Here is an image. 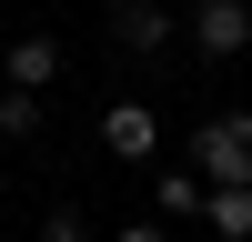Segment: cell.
Segmentation results:
<instances>
[{"instance_id":"6da1fadb","label":"cell","mask_w":252,"mask_h":242,"mask_svg":"<svg viewBox=\"0 0 252 242\" xmlns=\"http://www.w3.org/2000/svg\"><path fill=\"white\" fill-rule=\"evenodd\" d=\"M192 172L212 182V192H252V111H222L192 131Z\"/></svg>"},{"instance_id":"7a4b0ae2","label":"cell","mask_w":252,"mask_h":242,"mask_svg":"<svg viewBox=\"0 0 252 242\" xmlns=\"http://www.w3.org/2000/svg\"><path fill=\"white\" fill-rule=\"evenodd\" d=\"M101 151H111L121 172H141V161L161 151V121H152V101H111V111H101Z\"/></svg>"},{"instance_id":"3957f363","label":"cell","mask_w":252,"mask_h":242,"mask_svg":"<svg viewBox=\"0 0 252 242\" xmlns=\"http://www.w3.org/2000/svg\"><path fill=\"white\" fill-rule=\"evenodd\" d=\"M192 40H202V60L252 51V0H202V10H192Z\"/></svg>"},{"instance_id":"277c9868","label":"cell","mask_w":252,"mask_h":242,"mask_svg":"<svg viewBox=\"0 0 252 242\" xmlns=\"http://www.w3.org/2000/svg\"><path fill=\"white\" fill-rule=\"evenodd\" d=\"M111 40H121V51H141V60L172 51V10H161V0H111Z\"/></svg>"},{"instance_id":"5b68a950","label":"cell","mask_w":252,"mask_h":242,"mask_svg":"<svg viewBox=\"0 0 252 242\" xmlns=\"http://www.w3.org/2000/svg\"><path fill=\"white\" fill-rule=\"evenodd\" d=\"M0 81H10V91H51V81H61V40L51 30L10 40V51H0Z\"/></svg>"},{"instance_id":"8992f818","label":"cell","mask_w":252,"mask_h":242,"mask_svg":"<svg viewBox=\"0 0 252 242\" xmlns=\"http://www.w3.org/2000/svg\"><path fill=\"white\" fill-rule=\"evenodd\" d=\"M152 202H161V212H202V202H212V182H202V172H161Z\"/></svg>"},{"instance_id":"52a82bcc","label":"cell","mask_w":252,"mask_h":242,"mask_svg":"<svg viewBox=\"0 0 252 242\" xmlns=\"http://www.w3.org/2000/svg\"><path fill=\"white\" fill-rule=\"evenodd\" d=\"M40 131V91H10L0 81V141H31Z\"/></svg>"},{"instance_id":"ba28073f","label":"cell","mask_w":252,"mask_h":242,"mask_svg":"<svg viewBox=\"0 0 252 242\" xmlns=\"http://www.w3.org/2000/svg\"><path fill=\"white\" fill-rule=\"evenodd\" d=\"M202 212H212V232H222V242H252V192H212Z\"/></svg>"},{"instance_id":"9c48e42d","label":"cell","mask_w":252,"mask_h":242,"mask_svg":"<svg viewBox=\"0 0 252 242\" xmlns=\"http://www.w3.org/2000/svg\"><path fill=\"white\" fill-rule=\"evenodd\" d=\"M40 242H91V222H81V212H51V222H40Z\"/></svg>"},{"instance_id":"30bf717a","label":"cell","mask_w":252,"mask_h":242,"mask_svg":"<svg viewBox=\"0 0 252 242\" xmlns=\"http://www.w3.org/2000/svg\"><path fill=\"white\" fill-rule=\"evenodd\" d=\"M111 242H172V232H161V222H121Z\"/></svg>"}]
</instances>
